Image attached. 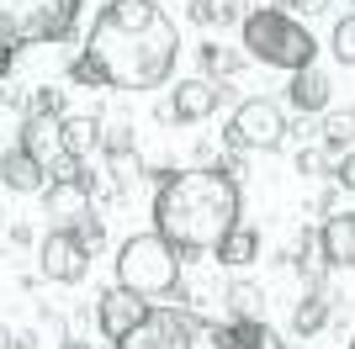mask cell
Segmentation results:
<instances>
[{"instance_id": "1", "label": "cell", "mask_w": 355, "mask_h": 349, "mask_svg": "<svg viewBox=\"0 0 355 349\" xmlns=\"http://www.w3.org/2000/svg\"><path fill=\"white\" fill-rule=\"evenodd\" d=\"M85 58L112 90H154L180 58V32L154 0H112L85 37Z\"/></svg>"}, {"instance_id": "2", "label": "cell", "mask_w": 355, "mask_h": 349, "mask_svg": "<svg viewBox=\"0 0 355 349\" xmlns=\"http://www.w3.org/2000/svg\"><path fill=\"white\" fill-rule=\"evenodd\" d=\"M154 228L180 254H212L239 228V186L223 170H180L154 196Z\"/></svg>"}, {"instance_id": "3", "label": "cell", "mask_w": 355, "mask_h": 349, "mask_svg": "<svg viewBox=\"0 0 355 349\" xmlns=\"http://www.w3.org/2000/svg\"><path fill=\"white\" fill-rule=\"evenodd\" d=\"M244 48H250L254 64H270V69H308L313 53H318V43H313V32L302 27V21H292L286 11H250L244 16Z\"/></svg>"}, {"instance_id": "4", "label": "cell", "mask_w": 355, "mask_h": 349, "mask_svg": "<svg viewBox=\"0 0 355 349\" xmlns=\"http://www.w3.org/2000/svg\"><path fill=\"white\" fill-rule=\"evenodd\" d=\"M117 286L138 291V296H170L180 286V249L164 233H138L117 254Z\"/></svg>"}, {"instance_id": "5", "label": "cell", "mask_w": 355, "mask_h": 349, "mask_svg": "<svg viewBox=\"0 0 355 349\" xmlns=\"http://www.w3.org/2000/svg\"><path fill=\"white\" fill-rule=\"evenodd\" d=\"M80 0H0V43L32 48V43H59L74 32Z\"/></svg>"}, {"instance_id": "6", "label": "cell", "mask_w": 355, "mask_h": 349, "mask_svg": "<svg viewBox=\"0 0 355 349\" xmlns=\"http://www.w3.org/2000/svg\"><path fill=\"white\" fill-rule=\"evenodd\" d=\"M234 148H282L286 143V116L282 106H270L266 96H254V101H239L234 116H228V132H223Z\"/></svg>"}, {"instance_id": "7", "label": "cell", "mask_w": 355, "mask_h": 349, "mask_svg": "<svg viewBox=\"0 0 355 349\" xmlns=\"http://www.w3.org/2000/svg\"><path fill=\"white\" fill-rule=\"evenodd\" d=\"M191 334H196L191 312H180V307H148L133 334L117 339V349H191Z\"/></svg>"}, {"instance_id": "8", "label": "cell", "mask_w": 355, "mask_h": 349, "mask_svg": "<svg viewBox=\"0 0 355 349\" xmlns=\"http://www.w3.org/2000/svg\"><path fill=\"white\" fill-rule=\"evenodd\" d=\"M43 276L48 280H59V286H74V280H85V270H90V244L80 238L74 228H53L43 238Z\"/></svg>"}, {"instance_id": "9", "label": "cell", "mask_w": 355, "mask_h": 349, "mask_svg": "<svg viewBox=\"0 0 355 349\" xmlns=\"http://www.w3.org/2000/svg\"><path fill=\"white\" fill-rule=\"evenodd\" d=\"M144 312H148V302L138 291H128V286H112V291L96 296V318H101V334L112 339V344L133 334L138 323H144Z\"/></svg>"}, {"instance_id": "10", "label": "cell", "mask_w": 355, "mask_h": 349, "mask_svg": "<svg viewBox=\"0 0 355 349\" xmlns=\"http://www.w3.org/2000/svg\"><path fill=\"white\" fill-rule=\"evenodd\" d=\"M48 217H53V228H80V222H90V186L85 180H53V190H48Z\"/></svg>"}, {"instance_id": "11", "label": "cell", "mask_w": 355, "mask_h": 349, "mask_svg": "<svg viewBox=\"0 0 355 349\" xmlns=\"http://www.w3.org/2000/svg\"><path fill=\"white\" fill-rule=\"evenodd\" d=\"M218 111V85L212 80H180L170 96V116L175 122H207Z\"/></svg>"}, {"instance_id": "12", "label": "cell", "mask_w": 355, "mask_h": 349, "mask_svg": "<svg viewBox=\"0 0 355 349\" xmlns=\"http://www.w3.org/2000/svg\"><path fill=\"white\" fill-rule=\"evenodd\" d=\"M43 164L32 159L27 148H6V154H0V186L6 190H16V196H37V190H43Z\"/></svg>"}, {"instance_id": "13", "label": "cell", "mask_w": 355, "mask_h": 349, "mask_svg": "<svg viewBox=\"0 0 355 349\" xmlns=\"http://www.w3.org/2000/svg\"><path fill=\"white\" fill-rule=\"evenodd\" d=\"M318 244H324L329 265H355V212H334L318 233Z\"/></svg>"}, {"instance_id": "14", "label": "cell", "mask_w": 355, "mask_h": 349, "mask_svg": "<svg viewBox=\"0 0 355 349\" xmlns=\"http://www.w3.org/2000/svg\"><path fill=\"white\" fill-rule=\"evenodd\" d=\"M21 148H27L32 159L43 164H53L64 154V143H59V116H27V132H21Z\"/></svg>"}, {"instance_id": "15", "label": "cell", "mask_w": 355, "mask_h": 349, "mask_svg": "<svg viewBox=\"0 0 355 349\" xmlns=\"http://www.w3.org/2000/svg\"><path fill=\"white\" fill-rule=\"evenodd\" d=\"M59 143H64V154L85 159V154H96V143H101V122H96V116H59Z\"/></svg>"}, {"instance_id": "16", "label": "cell", "mask_w": 355, "mask_h": 349, "mask_svg": "<svg viewBox=\"0 0 355 349\" xmlns=\"http://www.w3.org/2000/svg\"><path fill=\"white\" fill-rule=\"evenodd\" d=\"M286 90H292V106H297V111H324V106H329V80L313 69V64H308V69H297Z\"/></svg>"}, {"instance_id": "17", "label": "cell", "mask_w": 355, "mask_h": 349, "mask_svg": "<svg viewBox=\"0 0 355 349\" xmlns=\"http://www.w3.org/2000/svg\"><path fill=\"white\" fill-rule=\"evenodd\" d=\"M212 254H218L223 265H234V270H239V265H254V254H260V233H254V228H234Z\"/></svg>"}, {"instance_id": "18", "label": "cell", "mask_w": 355, "mask_h": 349, "mask_svg": "<svg viewBox=\"0 0 355 349\" xmlns=\"http://www.w3.org/2000/svg\"><path fill=\"white\" fill-rule=\"evenodd\" d=\"M228 307H234L239 323H266V291L250 286V280H234V286H228Z\"/></svg>"}, {"instance_id": "19", "label": "cell", "mask_w": 355, "mask_h": 349, "mask_svg": "<svg viewBox=\"0 0 355 349\" xmlns=\"http://www.w3.org/2000/svg\"><path fill=\"white\" fill-rule=\"evenodd\" d=\"M324 323H329V302H324V291H308V296H302V307L292 312V328H297V334H318Z\"/></svg>"}, {"instance_id": "20", "label": "cell", "mask_w": 355, "mask_h": 349, "mask_svg": "<svg viewBox=\"0 0 355 349\" xmlns=\"http://www.w3.org/2000/svg\"><path fill=\"white\" fill-rule=\"evenodd\" d=\"M191 349H244V344H239L234 328H218V323H196Z\"/></svg>"}, {"instance_id": "21", "label": "cell", "mask_w": 355, "mask_h": 349, "mask_svg": "<svg viewBox=\"0 0 355 349\" xmlns=\"http://www.w3.org/2000/svg\"><path fill=\"white\" fill-rule=\"evenodd\" d=\"M324 143L334 148V154H340L345 143H355V106H350V111H334L324 122Z\"/></svg>"}, {"instance_id": "22", "label": "cell", "mask_w": 355, "mask_h": 349, "mask_svg": "<svg viewBox=\"0 0 355 349\" xmlns=\"http://www.w3.org/2000/svg\"><path fill=\"white\" fill-rule=\"evenodd\" d=\"M234 334H239V344H244V349H286L282 339L266 328V323H239Z\"/></svg>"}, {"instance_id": "23", "label": "cell", "mask_w": 355, "mask_h": 349, "mask_svg": "<svg viewBox=\"0 0 355 349\" xmlns=\"http://www.w3.org/2000/svg\"><path fill=\"white\" fill-rule=\"evenodd\" d=\"M202 64H207V74H234L244 58L228 53V48H218V43H202Z\"/></svg>"}, {"instance_id": "24", "label": "cell", "mask_w": 355, "mask_h": 349, "mask_svg": "<svg viewBox=\"0 0 355 349\" xmlns=\"http://www.w3.org/2000/svg\"><path fill=\"white\" fill-rule=\"evenodd\" d=\"M334 58H340V64H355V11L340 16V27H334Z\"/></svg>"}, {"instance_id": "25", "label": "cell", "mask_w": 355, "mask_h": 349, "mask_svg": "<svg viewBox=\"0 0 355 349\" xmlns=\"http://www.w3.org/2000/svg\"><path fill=\"white\" fill-rule=\"evenodd\" d=\"M64 111V90H37L32 96V116H59Z\"/></svg>"}, {"instance_id": "26", "label": "cell", "mask_w": 355, "mask_h": 349, "mask_svg": "<svg viewBox=\"0 0 355 349\" xmlns=\"http://www.w3.org/2000/svg\"><path fill=\"white\" fill-rule=\"evenodd\" d=\"M191 21H202V27L228 21V6H218V0H196V6H191Z\"/></svg>"}, {"instance_id": "27", "label": "cell", "mask_w": 355, "mask_h": 349, "mask_svg": "<svg viewBox=\"0 0 355 349\" xmlns=\"http://www.w3.org/2000/svg\"><path fill=\"white\" fill-rule=\"evenodd\" d=\"M334 180H340V186H345V190H350V196H355V148H350V154H345L340 164H334Z\"/></svg>"}, {"instance_id": "28", "label": "cell", "mask_w": 355, "mask_h": 349, "mask_svg": "<svg viewBox=\"0 0 355 349\" xmlns=\"http://www.w3.org/2000/svg\"><path fill=\"white\" fill-rule=\"evenodd\" d=\"M69 74H74V80H80V85H101V74H96V64H90L85 53L74 58V69H69Z\"/></svg>"}, {"instance_id": "29", "label": "cell", "mask_w": 355, "mask_h": 349, "mask_svg": "<svg viewBox=\"0 0 355 349\" xmlns=\"http://www.w3.org/2000/svg\"><path fill=\"white\" fill-rule=\"evenodd\" d=\"M11 64H16V53H11L6 43H0V74H11Z\"/></svg>"}, {"instance_id": "30", "label": "cell", "mask_w": 355, "mask_h": 349, "mask_svg": "<svg viewBox=\"0 0 355 349\" xmlns=\"http://www.w3.org/2000/svg\"><path fill=\"white\" fill-rule=\"evenodd\" d=\"M64 349H90V344H85V339H69V344H64Z\"/></svg>"}, {"instance_id": "31", "label": "cell", "mask_w": 355, "mask_h": 349, "mask_svg": "<svg viewBox=\"0 0 355 349\" xmlns=\"http://www.w3.org/2000/svg\"><path fill=\"white\" fill-rule=\"evenodd\" d=\"M292 6H308V11H313V6H324V0H292Z\"/></svg>"}, {"instance_id": "32", "label": "cell", "mask_w": 355, "mask_h": 349, "mask_svg": "<svg viewBox=\"0 0 355 349\" xmlns=\"http://www.w3.org/2000/svg\"><path fill=\"white\" fill-rule=\"evenodd\" d=\"M350 349H355V344H350Z\"/></svg>"}]
</instances>
